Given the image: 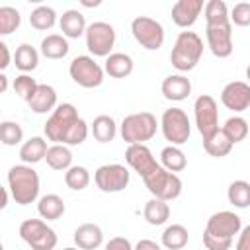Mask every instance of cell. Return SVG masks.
Masks as SVG:
<instances>
[{
  "instance_id": "obj_1",
  "label": "cell",
  "mask_w": 250,
  "mask_h": 250,
  "mask_svg": "<svg viewBox=\"0 0 250 250\" xmlns=\"http://www.w3.org/2000/svg\"><path fill=\"white\" fill-rule=\"evenodd\" d=\"M242 230V219L234 211H217L207 219L203 246L207 250H230L232 240Z\"/></svg>"
},
{
  "instance_id": "obj_2",
  "label": "cell",
  "mask_w": 250,
  "mask_h": 250,
  "mask_svg": "<svg viewBox=\"0 0 250 250\" xmlns=\"http://www.w3.org/2000/svg\"><path fill=\"white\" fill-rule=\"evenodd\" d=\"M39 174L29 164H16L8 170V189L18 205H29L39 197Z\"/></svg>"
},
{
  "instance_id": "obj_3",
  "label": "cell",
  "mask_w": 250,
  "mask_h": 250,
  "mask_svg": "<svg viewBox=\"0 0 250 250\" xmlns=\"http://www.w3.org/2000/svg\"><path fill=\"white\" fill-rule=\"evenodd\" d=\"M203 55V39L195 31H180L170 53V62L180 72H189L197 66Z\"/></svg>"
},
{
  "instance_id": "obj_4",
  "label": "cell",
  "mask_w": 250,
  "mask_h": 250,
  "mask_svg": "<svg viewBox=\"0 0 250 250\" xmlns=\"http://www.w3.org/2000/svg\"><path fill=\"white\" fill-rule=\"evenodd\" d=\"M141 178H143L146 189L152 193V197H158V199H164V201H174L182 193L184 184H182L180 176L174 174V172H168L160 162H156Z\"/></svg>"
},
{
  "instance_id": "obj_5",
  "label": "cell",
  "mask_w": 250,
  "mask_h": 250,
  "mask_svg": "<svg viewBox=\"0 0 250 250\" xmlns=\"http://www.w3.org/2000/svg\"><path fill=\"white\" fill-rule=\"evenodd\" d=\"M158 121L150 111H137L123 117L119 133L127 145H145L156 135Z\"/></svg>"
},
{
  "instance_id": "obj_6",
  "label": "cell",
  "mask_w": 250,
  "mask_h": 250,
  "mask_svg": "<svg viewBox=\"0 0 250 250\" xmlns=\"http://www.w3.org/2000/svg\"><path fill=\"white\" fill-rule=\"evenodd\" d=\"M78 119H80L78 117V109L72 104H68V102L59 104L55 107V111L49 115L45 127H43L47 141H51L53 145H64L68 133L78 123Z\"/></svg>"
},
{
  "instance_id": "obj_7",
  "label": "cell",
  "mask_w": 250,
  "mask_h": 250,
  "mask_svg": "<svg viewBox=\"0 0 250 250\" xmlns=\"http://www.w3.org/2000/svg\"><path fill=\"white\" fill-rule=\"evenodd\" d=\"M160 129H162L164 139L174 146H182L184 143H188V139L191 135L189 117L182 107L164 109V113L160 117Z\"/></svg>"
},
{
  "instance_id": "obj_8",
  "label": "cell",
  "mask_w": 250,
  "mask_h": 250,
  "mask_svg": "<svg viewBox=\"0 0 250 250\" xmlns=\"http://www.w3.org/2000/svg\"><path fill=\"white\" fill-rule=\"evenodd\" d=\"M20 238L31 250H53L59 242L57 232L43 219H25L20 225Z\"/></svg>"
},
{
  "instance_id": "obj_9",
  "label": "cell",
  "mask_w": 250,
  "mask_h": 250,
  "mask_svg": "<svg viewBox=\"0 0 250 250\" xmlns=\"http://www.w3.org/2000/svg\"><path fill=\"white\" fill-rule=\"evenodd\" d=\"M131 33L135 41L146 51H158L164 45V37H166L162 23L148 16H137L131 21Z\"/></svg>"
},
{
  "instance_id": "obj_10",
  "label": "cell",
  "mask_w": 250,
  "mask_h": 250,
  "mask_svg": "<svg viewBox=\"0 0 250 250\" xmlns=\"http://www.w3.org/2000/svg\"><path fill=\"white\" fill-rule=\"evenodd\" d=\"M68 74L82 88H98L104 82L105 70H104V66H100L94 61V57H90V55H78V57H74L70 61Z\"/></svg>"
},
{
  "instance_id": "obj_11",
  "label": "cell",
  "mask_w": 250,
  "mask_h": 250,
  "mask_svg": "<svg viewBox=\"0 0 250 250\" xmlns=\"http://www.w3.org/2000/svg\"><path fill=\"white\" fill-rule=\"evenodd\" d=\"M193 117H195V125L197 131L203 139H209L213 133H217L219 127V107L213 96L209 94H201L197 96L195 104H193Z\"/></svg>"
},
{
  "instance_id": "obj_12",
  "label": "cell",
  "mask_w": 250,
  "mask_h": 250,
  "mask_svg": "<svg viewBox=\"0 0 250 250\" xmlns=\"http://www.w3.org/2000/svg\"><path fill=\"white\" fill-rule=\"evenodd\" d=\"M131 172L125 164H104L94 172V182L104 193H119L129 186Z\"/></svg>"
},
{
  "instance_id": "obj_13",
  "label": "cell",
  "mask_w": 250,
  "mask_h": 250,
  "mask_svg": "<svg viewBox=\"0 0 250 250\" xmlns=\"http://www.w3.org/2000/svg\"><path fill=\"white\" fill-rule=\"evenodd\" d=\"M86 47L94 57H109L115 45V29L107 21H94L86 29Z\"/></svg>"
},
{
  "instance_id": "obj_14",
  "label": "cell",
  "mask_w": 250,
  "mask_h": 250,
  "mask_svg": "<svg viewBox=\"0 0 250 250\" xmlns=\"http://www.w3.org/2000/svg\"><path fill=\"white\" fill-rule=\"evenodd\" d=\"M205 37L211 53L219 59H227L232 55L234 43H232V23H215V25H205Z\"/></svg>"
},
{
  "instance_id": "obj_15",
  "label": "cell",
  "mask_w": 250,
  "mask_h": 250,
  "mask_svg": "<svg viewBox=\"0 0 250 250\" xmlns=\"http://www.w3.org/2000/svg\"><path fill=\"white\" fill-rule=\"evenodd\" d=\"M221 104L234 111L240 113L250 107V84L242 80H232L221 90Z\"/></svg>"
},
{
  "instance_id": "obj_16",
  "label": "cell",
  "mask_w": 250,
  "mask_h": 250,
  "mask_svg": "<svg viewBox=\"0 0 250 250\" xmlns=\"http://www.w3.org/2000/svg\"><path fill=\"white\" fill-rule=\"evenodd\" d=\"M203 8H205L203 0H178L172 6V21L178 27L188 29L197 21Z\"/></svg>"
},
{
  "instance_id": "obj_17",
  "label": "cell",
  "mask_w": 250,
  "mask_h": 250,
  "mask_svg": "<svg viewBox=\"0 0 250 250\" xmlns=\"http://www.w3.org/2000/svg\"><path fill=\"white\" fill-rule=\"evenodd\" d=\"M125 162L139 176H143L145 172H148L156 164V158H154L152 150L146 145H127V148H125Z\"/></svg>"
},
{
  "instance_id": "obj_18",
  "label": "cell",
  "mask_w": 250,
  "mask_h": 250,
  "mask_svg": "<svg viewBox=\"0 0 250 250\" xmlns=\"http://www.w3.org/2000/svg\"><path fill=\"white\" fill-rule=\"evenodd\" d=\"M162 96L170 102H184L191 94V82L184 74H170L162 80Z\"/></svg>"
},
{
  "instance_id": "obj_19",
  "label": "cell",
  "mask_w": 250,
  "mask_h": 250,
  "mask_svg": "<svg viewBox=\"0 0 250 250\" xmlns=\"http://www.w3.org/2000/svg\"><path fill=\"white\" fill-rule=\"evenodd\" d=\"M74 244L80 250H96L104 242V230L96 223H82L74 230Z\"/></svg>"
},
{
  "instance_id": "obj_20",
  "label": "cell",
  "mask_w": 250,
  "mask_h": 250,
  "mask_svg": "<svg viewBox=\"0 0 250 250\" xmlns=\"http://www.w3.org/2000/svg\"><path fill=\"white\" fill-rule=\"evenodd\" d=\"M59 27L66 39H78L80 35H86V29H88L84 14L74 8L62 12V16L59 20Z\"/></svg>"
},
{
  "instance_id": "obj_21",
  "label": "cell",
  "mask_w": 250,
  "mask_h": 250,
  "mask_svg": "<svg viewBox=\"0 0 250 250\" xmlns=\"http://www.w3.org/2000/svg\"><path fill=\"white\" fill-rule=\"evenodd\" d=\"M27 105L31 107L33 113H53L57 104V90L51 84H39L37 92L33 94V98L27 102Z\"/></svg>"
},
{
  "instance_id": "obj_22",
  "label": "cell",
  "mask_w": 250,
  "mask_h": 250,
  "mask_svg": "<svg viewBox=\"0 0 250 250\" xmlns=\"http://www.w3.org/2000/svg\"><path fill=\"white\" fill-rule=\"evenodd\" d=\"M47 150H49L47 139H43V137H31V139H27V141L21 143V146H20V158H21L23 164H29L31 166V164H37V162L45 160Z\"/></svg>"
},
{
  "instance_id": "obj_23",
  "label": "cell",
  "mask_w": 250,
  "mask_h": 250,
  "mask_svg": "<svg viewBox=\"0 0 250 250\" xmlns=\"http://www.w3.org/2000/svg\"><path fill=\"white\" fill-rule=\"evenodd\" d=\"M64 211H66V205H64L62 197L57 193H47V195L39 197V201H37V213L41 219L57 221L64 215Z\"/></svg>"
},
{
  "instance_id": "obj_24",
  "label": "cell",
  "mask_w": 250,
  "mask_h": 250,
  "mask_svg": "<svg viewBox=\"0 0 250 250\" xmlns=\"http://www.w3.org/2000/svg\"><path fill=\"white\" fill-rule=\"evenodd\" d=\"M68 41L64 35H59V33H51L47 37L41 39V45H39V51L45 59H64L68 55Z\"/></svg>"
},
{
  "instance_id": "obj_25",
  "label": "cell",
  "mask_w": 250,
  "mask_h": 250,
  "mask_svg": "<svg viewBox=\"0 0 250 250\" xmlns=\"http://www.w3.org/2000/svg\"><path fill=\"white\" fill-rule=\"evenodd\" d=\"M133 59L127 53H111L105 62H104V70L105 74H109L111 78H125L133 72Z\"/></svg>"
},
{
  "instance_id": "obj_26",
  "label": "cell",
  "mask_w": 250,
  "mask_h": 250,
  "mask_svg": "<svg viewBox=\"0 0 250 250\" xmlns=\"http://www.w3.org/2000/svg\"><path fill=\"white\" fill-rule=\"evenodd\" d=\"M143 217L148 225L152 227H160L164 225L168 219H170V205L168 201L164 199H158V197H152L145 203V209H143Z\"/></svg>"
},
{
  "instance_id": "obj_27",
  "label": "cell",
  "mask_w": 250,
  "mask_h": 250,
  "mask_svg": "<svg viewBox=\"0 0 250 250\" xmlns=\"http://www.w3.org/2000/svg\"><path fill=\"white\" fill-rule=\"evenodd\" d=\"M90 131L98 143H111L117 135V123L111 115H98L90 123Z\"/></svg>"
},
{
  "instance_id": "obj_28",
  "label": "cell",
  "mask_w": 250,
  "mask_h": 250,
  "mask_svg": "<svg viewBox=\"0 0 250 250\" xmlns=\"http://www.w3.org/2000/svg\"><path fill=\"white\" fill-rule=\"evenodd\" d=\"M188 240H189V232H188V229H186L184 225H180V223L168 225V227L164 229V232H162V238H160L162 246L168 248V250H182V248H186Z\"/></svg>"
},
{
  "instance_id": "obj_29",
  "label": "cell",
  "mask_w": 250,
  "mask_h": 250,
  "mask_svg": "<svg viewBox=\"0 0 250 250\" xmlns=\"http://www.w3.org/2000/svg\"><path fill=\"white\" fill-rule=\"evenodd\" d=\"M14 62H16V68L21 70V74H27L31 70L37 68L39 64V51L29 45V43H21L16 53H14Z\"/></svg>"
},
{
  "instance_id": "obj_30",
  "label": "cell",
  "mask_w": 250,
  "mask_h": 250,
  "mask_svg": "<svg viewBox=\"0 0 250 250\" xmlns=\"http://www.w3.org/2000/svg\"><path fill=\"white\" fill-rule=\"evenodd\" d=\"M232 146H234V143L227 137V133H225L223 129H219L217 133H213L209 139H203V148H205V152H207L209 156H213V158H223V156H227V154L232 150Z\"/></svg>"
},
{
  "instance_id": "obj_31",
  "label": "cell",
  "mask_w": 250,
  "mask_h": 250,
  "mask_svg": "<svg viewBox=\"0 0 250 250\" xmlns=\"http://www.w3.org/2000/svg\"><path fill=\"white\" fill-rule=\"evenodd\" d=\"M45 162L49 168L59 170V172H66L72 166V152L66 145H51L45 156Z\"/></svg>"
},
{
  "instance_id": "obj_32",
  "label": "cell",
  "mask_w": 250,
  "mask_h": 250,
  "mask_svg": "<svg viewBox=\"0 0 250 250\" xmlns=\"http://www.w3.org/2000/svg\"><path fill=\"white\" fill-rule=\"evenodd\" d=\"M160 164H162L168 172L178 174V172L186 170L188 158H186V154H184V150H182L180 146L168 145V146H164V148L160 150Z\"/></svg>"
},
{
  "instance_id": "obj_33",
  "label": "cell",
  "mask_w": 250,
  "mask_h": 250,
  "mask_svg": "<svg viewBox=\"0 0 250 250\" xmlns=\"http://www.w3.org/2000/svg\"><path fill=\"white\" fill-rule=\"evenodd\" d=\"M227 199L236 209L250 207V182L246 180H234L227 188Z\"/></svg>"
},
{
  "instance_id": "obj_34",
  "label": "cell",
  "mask_w": 250,
  "mask_h": 250,
  "mask_svg": "<svg viewBox=\"0 0 250 250\" xmlns=\"http://www.w3.org/2000/svg\"><path fill=\"white\" fill-rule=\"evenodd\" d=\"M29 23H31V27L37 29V31H47V29H51V27L57 23V12H55L51 6L41 4V6H37V8L31 12Z\"/></svg>"
},
{
  "instance_id": "obj_35",
  "label": "cell",
  "mask_w": 250,
  "mask_h": 250,
  "mask_svg": "<svg viewBox=\"0 0 250 250\" xmlns=\"http://www.w3.org/2000/svg\"><path fill=\"white\" fill-rule=\"evenodd\" d=\"M205 14V23L207 25H215V23H227L230 21V12L227 2L223 0H209L203 8Z\"/></svg>"
},
{
  "instance_id": "obj_36",
  "label": "cell",
  "mask_w": 250,
  "mask_h": 250,
  "mask_svg": "<svg viewBox=\"0 0 250 250\" xmlns=\"http://www.w3.org/2000/svg\"><path fill=\"white\" fill-rule=\"evenodd\" d=\"M221 129L227 133V137H229L234 145H236V143H242V141L248 137V133H250L248 121H246L244 117H240V115H232V117H229Z\"/></svg>"
},
{
  "instance_id": "obj_37",
  "label": "cell",
  "mask_w": 250,
  "mask_h": 250,
  "mask_svg": "<svg viewBox=\"0 0 250 250\" xmlns=\"http://www.w3.org/2000/svg\"><path fill=\"white\" fill-rule=\"evenodd\" d=\"M90 172L86 166H78V164H72L66 172H64V184L74 189V191H82L90 186Z\"/></svg>"
},
{
  "instance_id": "obj_38",
  "label": "cell",
  "mask_w": 250,
  "mask_h": 250,
  "mask_svg": "<svg viewBox=\"0 0 250 250\" xmlns=\"http://www.w3.org/2000/svg\"><path fill=\"white\" fill-rule=\"evenodd\" d=\"M21 23V16L14 6H0V35H10Z\"/></svg>"
},
{
  "instance_id": "obj_39",
  "label": "cell",
  "mask_w": 250,
  "mask_h": 250,
  "mask_svg": "<svg viewBox=\"0 0 250 250\" xmlns=\"http://www.w3.org/2000/svg\"><path fill=\"white\" fill-rule=\"evenodd\" d=\"M0 141L6 146H16L23 141V129L18 121H2L0 123Z\"/></svg>"
},
{
  "instance_id": "obj_40",
  "label": "cell",
  "mask_w": 250,
  "mask_h": 250,
  "mask_svg": "<svg viewBox=\"0 0 250 250\" xmlns=\"http://www.w3.org/2000/svg\"><path fill=\"white\" fill-rule=\"evenodd\" d=\"M14 92L23 100V102H29L33 98V94L37 92L39 88V82L35 78H31L29 74H20L14 78Z\"/></svg>"
},
{
  "instance_id": "obj_41",
  "label": "cell",
  "mask_w": 250,
  "mask_h": 250,
  "mask_svg": "<svg viewBox=\"0 0 250 250\" xmlns=\"http://www.w3.org/2000/svg\"><path fill=\"white\" fill-rule=\"evenodd\" d=\"M230 23L238 27L250 25V2H238L230 10Z\"/></svg>"
},
{
  "instance_id": "obj_42",
  "label": "cell",
  "mask_w": 250,
  "mask_h": 250,
  "mask_svg": "<svg viewBox=\"0 0 250 250\" xmlns=\"http://www.w3.org/2000/svg\"><path fill=\"white\" fill-rule=\"evenodd\" d=\"M88 131H90V129H88V123L80 117V119H78V123H76V125L72 127V131L68 133V137H66V143H64V145H66V146L82 145V143L86 141V137H88Z\"/></svg>"
},
{
  "instance_id": "obj_43",
  "label": "cell",
  "mask_w": 250,
  "mask_h": 250,
  "mask_svg": "<svg viewBox=\"0 0 250 250\" xmlns=\"http://www.w3.org/2000/svg\"><path fill=\"white\" fill-rule=\"evenodd\" d=\"M104 250H135V246L125 236H113V238H109V242L105 244Z\"/></svg>"
},
{
  "instance_id": "obj_44",
  "label": "cell",
  "mask_w": 250,
  "mask_h": 250,
  "mask_svg": "<svg viewBox=\"0 0 250 250\" xmlns=\"http://www.w3.org/2000/svg\"><path fill=\"white\" fill-rule=\"evenodd\" d=\"M234 250H250V225L242 227V230H240V234H238V240H236Z\"/></svg>"
},
{
  "instance_id": "obj_45",
  "label": "cell",
  "mask_w": 250,
  "mask_h": 250,
  "mask_svg": "<svg viewBox=\"0 0 250 250\" xmlns=\"http://www.w3.org/2000/svg\"><path fill=\"white\" fill-rule=\"evenodd\" d=\"M0 55H2V59H0V68L6 70V68L10 66V62H12V55H10V49H8V45H6L4 41H0Z\"/></svg>"
},
{
  "instance_id": "obj_46",
  "label": "cell",
  "mask_w": 250,
  "mask_h": 250,
  "mask_svg": "<svg viewBox=\"0 0 250 250\" xmlns=\"http://www.w3.org/2000/svg\"><path fill=\"white\" fill-rule=\"evenodd\" d=\"M135 250H162V246L158 242L150 240V238H143L135 244Z\"/></svg>"
},
{
  "instance_id": "obj_47",
  "label": "cell",
  "mask_w": 250,
  "mask_h": 250,
  "mask_svg": "<svg viewBox=\"0 0 250 250\" xmlns=\"http://www.w3.org/2000/svg\"><path fill=\"white\" fill-rule=\"evenodd\" d=\"M6 90H8V76L2 72V74H0V92L4 94Z\"/></svg>"
},
{
  "instance_id": "obj_48",
  "label": "cell",
  "mask_w": 250,
  "mask_h": 250,
  "mask_svg": "<svg viewBox=\"0 0 250 250\" xmlns=\"http://www.w3.org/2000/svg\"><path fill=\"white\" fill-rule=\"evenodd\" d=\"M82 6H86V8H92V6H100V0H94V2H86V0H82Z\"/></svg>"
},
{
  "instance_id": "obj_49",
  "label": "cell",
  "mask_w": 250,
  "mask_h": 250,
  "mask_svg": "<svg viewBox=\"0 0 250 250\" xmlns=\"http://www.w3.org/2000/svg\"><path fill=\"white\" fill-rule=\"evenodd\" d=\"M246 78H248V84H250V64L246 66Z\"/></svg>"
},
{
  "instance_id": "obj_50",
  "label": "cell",
  "mask_w": 250,
  "mask_h": 250,
  "mask_svg": "<svg viewBox=\"0 0 250 250\" xmlns=\"http://www.w3.org/2000/svg\"><path fill=\"white\" fill-rule=\"evenodd\" d=\"M62 250H80L78 246H66V248H62Z\"/></svg>"
}]
</instances>
